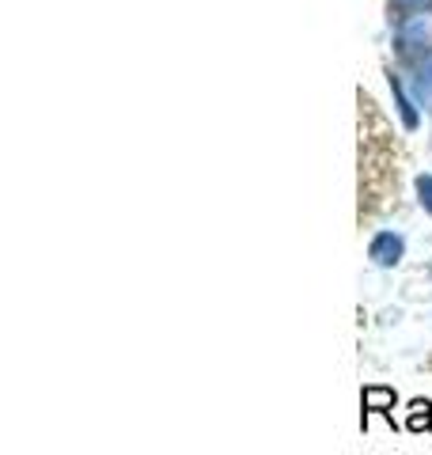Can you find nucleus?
<instances>
[{
    "instance_id": "obj_2",
    "label": "nucleus",
    "mask_w": 432,
    "mask_h": 455,
    "mask_svg": "<svg viewBox=\"0 0 432 455\" xmlns=\"http://www.w3.org/2000/svg\"><path fill=\"white\" fill-rule=\"evenodd\" d=\"M360 406H364V421H368V414H387V418H391L395 391L391 387H364V395H360Z\"/></svg>"
},
{
    "instance_id": "obj_3",
    "label": "nucleus",
    "mask_w": 432,
    "mask_h": 455,
    "mask_svg": "<svg viewBox=\"0 0 432 455\" xmlns=\"http://www.w3.org/2000/svg\"><path fill=\"white\" fill-rule=\"evenodd\" d=\"M406 429L410 433H428L432 429V406H428V398H413V403H410Z\"/></svg>"
},
{
    "instance_id": "obj_4",
    "label": "nucleus",
    "mask_w": 432,
    "mask_h": 455,
    "mask_svg": "<svg viewBox=\"0 0 432 455\" xmlns=\"http://www.w3.org/2000/svg\"><path fill=\"white\" fill-rule=\"evenodd\" d=\"M391 92H395V99H398L402 122H406V125H410V130H413V125H417V110H413V103H410V99H406V88H402V80H398V76H391Z\"/></svg>"
},
{
    "instance_id": "obj_1",
    "label": "nucleus",
    "mask_w": 432,
    "mask_h": 455,
    "mask_svg": "<svg viewBox=\"0 0 432 455\" xmlns=\"http://www.w3.org/2000/svg\"><path fill=\"white\" fill-rule=\"evenodd\" d=\"M402 254H406V239H402L398 232H380V235L368 243V259L376 262V266H383V269L398 266Z\"/></svg>"
},
{
    "instance_id": "obj_5",
    "label": "nucleus",
    "mask_w": 432,
    "mask_h": 455,
    "mask_svg": "<svg viewBox=\"0 0 432 455\" xmlns=\"http://www.w3.org/2000/svg\"><path fill=\"white\" fill-rule=\"evenodd\" d=\"M417 194H421V205H425V212L432 217V175H421V179H417Z\"/></svg>"
}]
</instances>
